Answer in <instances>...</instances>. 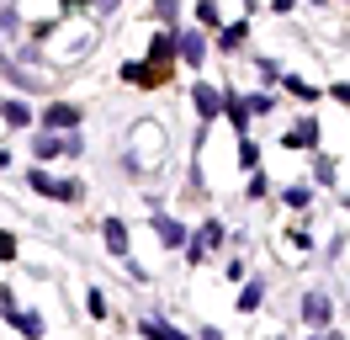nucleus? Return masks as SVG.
Returning <instances> with one entry per match:
<instances>
[{
    "label": "nucleus",
    "instance_id": "nucleus-13",
    "mask_svg": "<svg viewBox=\"0 0 350 340\" xmlns=\"http://www.w3.org/2000/svg\"><path fill=\"white\" fill-rule=\"evenodd\" d=\"M308 197H313L308 186H286V208H308Z\"/></svg>",
    "mask_w": 350,
    "mask_h": 340
},
{
    "label": "nucleus",
    "instance_id": "nucleus-3",
    "mask_svg": "<svg viewBox=\"0 0 350 340\" xmlns=\"http://www.w3.org/2000/svg\"><path fill=\"white\" fill-rule=\"evenodd\" d=\"M286 144H292V149H313V144H319V123H297L292 133H286Z\"/></svg>",
    "mask_w": 350,
    "mask_h": 340
},
{
    "label": "nucleus",
    "instance_id": "nucleus-11",
    "mask_svg": "<svg viewBox=\"0 0 350 340\" xmlns=\"http://www.w3.org/2000/svg\"><path fill=\"white\" fill-rule=\"evenodd\" d=\"M260 298H265V287H260V282H250L244 298H239V308H260Z\"/></svg>",
    "mask_w": 350,
    "mask_h": 340
},
{
    "label": "nucleus",
    "instance_id": "nucleus-15",
    "mask_svg": "<svg viewBox=\"0 0 350 340\" xmlns=\"http://www.w3.org/2000/svg\"><path fill=\"white\" fill-rule=\"evenodd\" d=\"M175 53V38H154V59H170Z\"/></svg>",
    "mask_w": 350,
    "mask_h": 340
},
{
    "label": "nucleus",
    "instance_id": "nucleus-18",
    "mask_svg": "<svg viewBox=\"0 0 350 340\" xmlns=\"http://www.w3.org/2000/svg\"><path fill=\"white\" fill-rule=\"evenodd\" d=\"M154 5H159V16H165V21L175 16V0H154Z\"/></svg>",
    "mask_w": 350,
    "mask_h": 340
},
{
    "label": "nucleus",
    "instance_id": "nucleus-5",
    "mask_svg": "<svg viewBox=\"0 0 350 340\" xmlns=\"http://www.w3.org/2000/svg\"><path fill=\"white\" fill-rule=\"evenodd\" d=\"M191 96H197V112H202V117H218V90H213V85H197Z\"/></svg>",
    "mask_w": 350,
    "mask_h": 340
},
{
    "label": "nucleus",
    "instance_id": "nucleus-17",
    "mask_svg": "<svg viewBox=\"0 0 350 340\" xmlns=\"http://www.w3.org/2000/svg\"><path fill=\"white\" fill-rule=\"evenodd\" d=\"M329 96H334V101H350V80H340V85H329Z\"/></svg>",
    "mask_w": 350,
    "mask_h": 340
},
{
    "label": "nucleus",
    "instance_id": "nucleus-14",
    "mask_svg": "<svg viewBox=\"0 0 350 340\" xmlns=\"http://www.w3.org/2000/svg\"><path fill=\"white\" fill-rule=\"evenodd\" d=\"M286 90H292V96H303V101H308V96H319V90H313V85H303V80H297V75L286 80Z\"/></svg>",
    "mask_w": 350,
    "mask_h": 340
},
{
    "label": "nucleus",
    "instance_id": "nucleus-10",
    "mask_svg": "<svg viewBox=\"0 0 350 340\" xmlns=\"http://www.w3.org/2000/svg\"><path fill=\"white\" fill-rule=\"evenodd\" d=\"M32 149H38V160H48V154H59V138H53V133H38Z\"/></svg>",
    "mask_w": 350,
    "mask_h": 340
},
{
    "label": "nucleus",
    "instance_id": "nucleus-6",
    "mask_svg": "<svg viewBox=\"0 0 350 340\" xmlns=\"http://www.w3.org/2000/svg\"><path fill=\"white\" fill-rule=\"evenodd\" d=\"M80 123V106H48V127H75Z\"/></svg>",
    "mask_w": 350,
    "mask_h": 340
},
{
    "label": "nucleus",
    "instance_id": "nucleus-9",
    "mask_svg": "<svg viewBox=\"0 0 350 340\" xmlns=\"http://www.w3.org/2000/svg\"><path fill=\"white\" fill-rule=\"evenodd\" d=\"M144 335H149V340H186L180 330H170V324H159V319H149V324H144Z\"/></svg>",
    "mask_w": 350,
    "mask_h": 340
},
{
    "label": "nucleus",
    "instance_id": "nucleus-8",
    "mask_svg": "<svg viewBox=\"0 0 350 340\" xmlns=\"http://www.w3.org/2000/svg\"><path fill=\"white\" fill-rule=\"evenodd\" d=\"M0 112H5V123H11V127H27V123H32V112H27V101H5Z\"/></svg>",
    "mask_w": 350,
    "mask_h": 340
},
{
    "label": "nucleus",
    "instance_id": "nucleus-1",
    "mask_svg": "<svg viewBox=\"0 0 350 340\" xmlns=\"http://www.w3.org/2000/svg\"><path fill=\"white\" fill-rule=\"evenodd\" d=\"M303 319H308V324H329V298L324 293H308L303 298Z\"/></svg>",
    "mask_w": 350,
    "mask_h": 340
},
{
    "label": "nucleus",
    "instance_id": "nucleus-12",
    "mask_svg": "<svg viewBox=\"0 0 350 340\" xmlns=\"http://www.w3.org/2000/svg\"><path fill=\"white\" fill-rule=\"evenodd\" d=\"M239 42H244V27H239V21H234V27H223V42H218V48H239Z\"/></svg>",
    "mask_w": 350,
    "mask_h": 340
},
{
    "label": "nucleus",
    "instance_id": "nucleus-16",
    "mask_svg": "<svg viewBox=\"0 0 350 340\" xmlns=\"http://www.w3.org/2000/svg\"><path fill=\"white\" fill-rule=\"evenodd\" d=\"M11 255H16V239H11V234H0V260H11Z\"/></svg>",
    "mask_w": 350,
    "mask_h": 340
},
{
    "label": "nucleus",
    "instance_id": "nucleus-7",
    "mask_svg": "<svg viewBox=\"0 0 350 340\" xmlns=\"http://www.w3.org/2000/svg\"><path fill=\"white\" fill-rule=\"evenodd\" d=\"M154 229H159V239H165V245H180V239H186V229H180L175 218H165V212L154 218Z\"/></svg>",
    "mask_w": 350,
    "mask_h": 340
},
{
    "label": "nucleus",
    "instance_id": "nucleus-19",
    "mask_svg": "<svg viewBox=\"0 0 350 340\" xmlns=\"http://www.w3.org/2000/svg\"><path fill=\"white\" fill-rule=\"evenodd\" d=\"M96 11H101V16H111V11H117V0H96Z\"/></svg>",
    "mask_w": 350,
    "mask_h": 340
},
{
    "label": "nucleus",
    "instance_id": "nucleus-2",
    "mask_svg": "<svg viewBox=\"0 0 350 340\" xmlns=\"http://www.w3.org/2000/svg\"><path fill=\"white\" fill-rule=\"evenodd\" d=\"M180 59L202 64V59H207V38H202V32H186V38H180Z\"/></svg>",
    "mask_w": 350,
    "mask_h": 340
},
{
    "label": "nucleus",
    "instance_id": "nucleus-4",
    "mask_svg": "<svg viewBox=\"0 0 350 340\" xmlns=\"http://www.w3.org/2000/svg\"><path fill=\"white\" fill-rule=\"evenodd\" d=\"M101 234H107V245H111V255H128V229L117 223V218H107L101 223Z\"/></svg>",
    "mask_w": 350,
    "mask_h": 340
},
{
    "label": "nucleus",
    "instance_id": "nucleus-20",
    "mask_svg": "<svg viewBox=\"0 0 350 340\" xmlns=\"http://www.w3.org/2000/svg\"><path fill=\"white\" fill-rule=\"evenodd\" d=\"M313 340H334V335H313Z\"/></svg>",
    "mask_w": 350,
    "mask_h": 340
}]
</instances>
